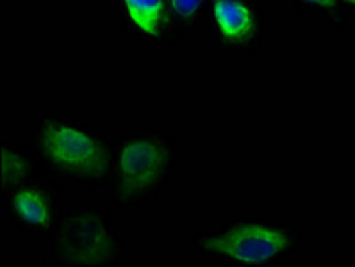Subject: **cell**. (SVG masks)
Here are the masks:
<instances>
[{
  "label": "cell",
  "mask_w": 355,
  "mask_h": 267,
  "mask_svg": "<svg viewBox=\"0 0 355 267\" xmlns=\"http://www.w3.org/2000/svg\"><path fill=\"white\" fill-rule=\"evenodd\" d=\"M40 150L59 173L77 180H98L107 172V151L92 134L64 123H51L40 134Z\"/></svg>",
  "instance_id": "obj_1"
},
{
  "label": "cell",
  "mask_w": 355,
  "mask_h": 267,
  "mask_svg": "<svg viewBox=\"0 0 355 267\" xmlns=\"http://www.w3.org/2000/svg\"><path fill=\"white\" fill-rule=\"evenodd\" d=\"M171 151L155 139H134L123 145L118 159L116 200L139 203L155 192L170 173Z\"/></svg>",
  "instance_id": "obj_2"
},
{
  "label": "cell",
  "mask_w": 355,
  "mask_h": 267,
  "mask_svg": "<svg viewBox=\"0 0 355 267\" xmlns=\"http://www.w3.org/2000/svg\"><path fill=\"white\" fill-rule=\"evenodd\" d=\"M289 237L280 228L263 223H243L204 242L209 253L241 266H261L277 259L289 246Z\"/></svg>",
  "instance_id": "obj_3"
},
{
  "label": "cell",
  "mask_w": 355,
  "mask_h": 267,
  "mask_svg": "<svg viewBox=\"0 0 355 267\" xmlns=\"http://www.w3.org/2000/svg\"><path fill=\"white\" fill-rule=\"evenodd\" d=\"M101 214L80 210L64 221L58 237V255L64 262L84 266L111 262L116 242L111 225Z\"/></svg>",
  "instance_id": "obj_4"
},
{
  "label": "cell",
  "mask_w": 355,
  "mask_h": 267,
  "mask_svg": "<svg viewBox=\"0 0 355 267\" xmlns=\"http://www.w3.org/2000/svg\"><path fill=\"white\" fill-rule=\"evenodd\" d=\"M214 18L223 36L232 42L250 38L255 29L254 15L241 0H214Z\"/></svg>",
  "instance_id": "obj_5"
},
{
  "label": "cell",
  "mask_w": 355,
  "mask_h": 267,
  "mask_svg": "<svg viewBox=\"0 0 355 267\" xmlns=\"http://www.w3.org/2000/svg\"><path fill=\"white\" fill-rule=\"evenodd\" d=\"M15 214L21 221L36 228H46L51 226L52 210L45 194L36 189H21L13 198Z\"/></svg>",
  "instance_id": "obj_6"
},
{
  "label": "cell",
  "mask_w": 355,
  "mask_h": 267,
  "mask_svg": "<svg viewBox=\"0 0 355 267\" xmlns=\"http://www.w3.org/2000/svg\"><path fill=\"white\" fill-rule=\"evenodd\" d=\"M134 26L148 34H157L164 18V0H125Z\"/></svg>",
  "instance_id": "obj_7"
},
{
  "label": "cell",
  "mask_w": 355,
  "mask_h": 267,
  "mask_svg": "<svg viewBox=\"0 0 355 267\" xmlns=\"http://www.w3.org/2000/svg\"><path fill=\"white\" fill-rule=\"evenodd\" d=\"M2 157H4V172H2V176H4V185H11L26 175L27 166L20 155L8 150V148L2 150Z\"/></svg>",
  "instance_id": "obj_8"
},
{
  "label": "cell",
  "mask_w": 355,
  "mask_h": 267,
  "mask_svg": "<svg viewBox=\"0 0 355 267\" xmlns=\"http://www.w3.org/2000/svg\"><path fill=\"white\" fill-rule=\"evenodd\" d=\"M204 0H171V8L175 11L177 17L191 18L200 9Z\"/></svg>",
  "instance_id": "obj_9"
},
{
  "label": "cell",
  "mask_w": 355,
  "mask_h": 267,
  "mask_svg": "<svg viewBox=\"0 0 355 267\" xmlns=\"http://www.w3.org/2000/svg\"><path fill=\"white\" fill-rule=\"evenodd\" d=\"M305 2H311V4L323 6V8H330V6H334L336 0H305Z\"/></svg>",
  "instance_id": "obj_10"
},
{
  "label": "cell",
  "mask_w": 355,
  "mask_h": 267,
  "mask_svg": "<svg viewBox=\"0 0 355 267\" xmlns=\"http://www.w3.org/2000/svg\"><path fill=\"white\" fill-rule=\"evenodd\" d=\"M348 2H352V4H355V0H348Z\"/></svg>",
  "instance_id": "obj_11"
}]
</instances>
